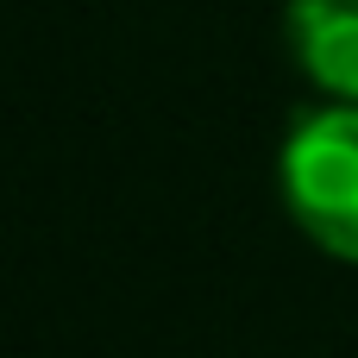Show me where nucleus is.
Instances as JSON below:
<instances>
[{"instance_id": "nucleus-1", "label": "nucleus", "mask_w": 358, "mask_h": 358, "mask_svg": "<svg viewBox=\"0 0 358 358\" xmlns=\"http://www.w3.org/2000/svg\"><path fill=\"white\" fill-rule=\"evenodd\" d=\"M283 208L340 264H358V107L334 101L283 138Z\"/></svg>"}, {"instance_id": "nucleus-2", "label": "nucleus", "mask_w": 358, "mask_h": 358, "mask_svg": "<svg viewBox=\"0 0 358 358\" xmlns=\"http://www.w3.org/2000/svg\"><path fill=\"white\" fill-rule=\"evenodd\" d=\"M283 31L296 69L321 94L358 107V0H289Z\"/></svg>"}]
</instances>
